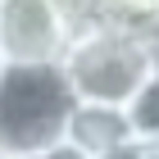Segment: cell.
<instances>
[{
  "instance_id": "obj_1",
  "label": "cell",
  "mask_w": 159,
  "mask_h": 159,
  "mask_svg": "<svg viewBox=\"0 0 159 159\" xmlns=\"http://www.w3.org/2000/svg\"><path fill=\"white\" fill-rule=\"evenodd\" d=\"M77 96L64 64H5L0 68V150L9 159H37L59 146Z\"/></svg>"
},
{
  "instance_id": "obj_2",
  "label": "cell",
  "mask_w": 159,
  "mask_h": 159,
  "mask_svg": "<svg viewBox=\"0 0 159 159\" xmlns=\"http://www.w3.org/2000/svg\"><path fill=\"white\" fill-rule=\"evenodd\" d=\"M59 64H64L73 96L96 100V105H127L141 91V82L159 68L150 32H132L118 23H105L86 37L68 41Z\"/></svg>"
},
{
  "instance_id": "obj_3",
  "label": "cell",
  "mask_w": 159,
  "mask_h": 159,
  "mask_svg": "<svg viewBox=\"0 0 159 159\" xmlns=\"http://www.w3.org/2000/svg\"><path fill=\"white\" fill-rule=\"evenodd\" d=\"M68 27L50 0H0V59L5 64H59Z\"/></svg>"
},
{
  "instance_id": "obj_4",
  "label": "cell",
  "mask_w": 159,
  "mask_h": 159,
  "mask_svg": "<svg viewBox=\"0 0 159 159\" xmlns=\"http://www.w3.org/2000/svg\"><path fill=\"white\" fill-rule=\"evenodd\" d=\"M64 141L73 150H82L86 159H100L109 150L132 146V118H127V105H96V100H77L73 114H68V132Z\"/></svg>"
},
{
  "instance_id": "obj_5",
  "label": "cell",
  "mask_w": 159,
  "mask_h": 159,
  "mask_svg": "<svg viewBox=\"0 0 159 159\" xmlns=\"http://www.w3.org/2000/svg\"><path fill=\"white\" fill-rule=\"evenodd\" d=\"M127 118H132L136 146H159V68L141 82V91L127 100Z\"/></svg>"
},
{
  "instance_id": "obj_6",
  "label": "cell",
  "mask_w": 159,
  "mask_h": 159,
  "mask_svg": "<svg viewBox=\"0 0 159 159\" xmlns=\"http://www.w3.org/2000/svg\"><path fill=\"white\" fill-rule=\"evenodd\" d=\"M55 14H59V23L68 27V41L86 37V32H96V27L109 23V9H105V0H50Z\"/></svg>"
},
{
  "instance_id": "obj_7",
  "label": "cell",
  "mask_w": 159,
  "mask_h": 159,
  "mask_svg": "<svg viewBox=\"0 0 159 159\" xmlns=\"http://www.w3.org/2000/svg\"><path fill=\"white\" fill-rule=\"evenodd\" d=\"M109 23L132 27V32H150L159 27V0H105Z\"/></svg>"
},
{
  "instance_id": "obj_8",
  "label": "cell",
  "mask_w": 159,
  "mask_h": 159,
  "mask_svg": "<svg viewBox=\"0 0 159 159\" xmlns=\"http://www.w3.org/2000/svg\"><path fill=\"white\" fill-rule=\"evenodd\" d=\"M37 159H86V155H82V150H73V146H68V141H59V146H50V150H41Z\"/></svg>"
},
{
  "instance_id": "obj_9",
  "label": "cell",
  "mask_w": 159,
  "mask_h": 159,
  "mask_svg": "<svg viewBox=\"0 0 159 159\" xmlns=\"http://www.w3.org/2000/svg\"><path fill=\"white\" fill-rule=\"evenodd\" d=\"M100 159H146V146H123V150H109V155H100Z\"/></svg>"
},
{
  "instance_id": "obj_10",
  "label": "cell",
  "mask_w": 159,
  "mask_h": 159,
  "mask_svg": "<svg viewBox=\"0 0 159 159\" xmlns=\"http://www.w3.org/2000/svg\"><path fill=\"white\" fill-rule=\"evenodd\" d=\"M150 46H155V59H159V27H150Z\"/></svg>"
},
{
  "instance_id": "obj_11",
  "label": "cell",
  "mask_w": 159,
  "mask_h": 159,
  "mask_svg": "<svg viewBox=\"0 0 159 159\" xmlns=\"http://www.w3.org/2000/svg\"><path fill=\"white\" fill-rule=\"evenodd\" d=\"M146 159H159V146H146Z\"/></svg>"
},
{
  "instance_id": "obj_12",
  "label": "cell",
  "mask_w": 159,
  "mask_h": 159,
  "mask_svg": "<svg viewBox=\"0 0 159 159\" xmlns=\"http://www.w3.org/2000/svg\"><path fill=\"white\" fill-rule=\"evenodd\" d=\"M0 68H5V59H0Z\"/></svg>"
}]
</instances>
